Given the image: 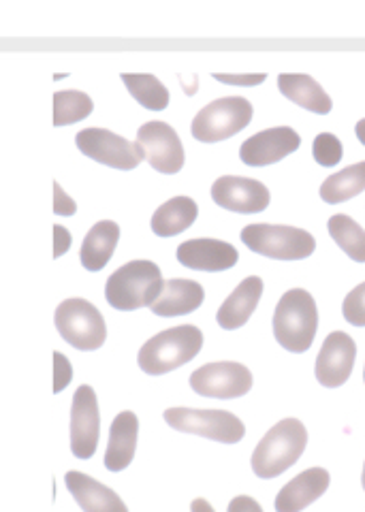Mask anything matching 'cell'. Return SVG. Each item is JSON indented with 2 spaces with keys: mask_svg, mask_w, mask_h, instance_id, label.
Wrapping results in <instances>:
<instances>
[{
  "mask_svg": "<svg viewBox=\"0 0 365 512\" xmlns=\"http://www.w3.org/2000/svg\"><path fill=\"white\" fill-rule=\"evenodd\" d=\"M165 288L163 274L152 261H131L116 269L105 284V299L114 310L152 308Z\"/></svg>",
  "mask_w": 365,
  "mask_h": 512,
  "instance_id": "1",
  "label": "cell"
},
{
  "mask_svg": "<svg viewBox=\"0 0 365 512\" xmlns=\"http://www.w3.org/2000/svg\"><path fill=\"white\" fill-rule=\"evenodd\" d=\"M308 444V431L297 419H284L267 431L263 440L252 453V472L259 478L269 480L295 466L304 455Z\"/></svg>",
  "mask_w": 365,
  "mask_h": 512,
  "instance_id": "2",
  "label": "cell"
},
{
  "mask_svg": "<svg viewBox=\"0 0 365 512\" xmlns=\"http://www.w3.org/2000/svg\"><path fill=\"white\" fill-rule=\"evenodd\" d=\"M274 338L289 352L301 355L312 342L316 329H319V312H316L314 297L304 288L287 291L276 306L274 312Z\"/></svg>",
  "mask_w": 365,
  "mask_h": 512,
  "instance_id": "3",
  "label": "cell"
},
{
  "mask_svg": "<svg viewBox=\"0 0 365 512\" xmlns=\"http://www.w3.org/2000/svg\"><path fill=\"white\" fill-rule=\"evenodd\" d=\"M203 346V333L195 325L161 331L141 346L137 363L148 376H163L193 361Z\"/></svg>",
  "mask_w": 365,
  "mask_h": 512,
  "instance_id": "4",
  "label": "cell"
},
{
  "mask_svg": "<svg viewBox=\"0 0 365 512\" xmlns=\"http://www.w3.org/2000/svg\"><path fill=\"white\" fill-rule=\"evenodd\" d=\"M242 242L252 252L278 261L308 259L316 248L314 237L308 231L284 227V224H248L242 231Z\"/></svg>",
  "mask_w": 365,
  "mask_h": 512,
  "instance_id": "5",
  "label": "cell"
},
{
  "mask_svg": "<svg viewBox=\"0 0 365 512\" xmlns=\"http://www.w3.org/2000/svg\"><path fill=\"white\" fill-rule=\"evenodd\" d=\"M54 323L62 340L77 350H99L107 340L105 318L86 299H67L56 308Z\"/></svg>",
  "mask_w": 365,
  "mask_h": 512,
  "instance_id": "6",
  "label": "cell"
},
{
  "mask_svg": "<svg viewBox=\"0 0 365 512\" xmlns=\"http://www.w3.org/2000/svg\"><path fill=\"white\" fill-rule=\"evenodd\" d=\"M165 423L182 434H195L222 444H237L246 436L244 423L227 410L169 408L165 410Z\"/></svg>",
  "mask_w": 365,
  "mask_h": 512,
  "instance_id": "7",
  "label": "cell"
},
{
  "mask_svg": "<svg viewBox=\"0 0 365 512\" xmlns=\"http://www.w3.org/2000/svg\"><path fill=\"white\" fill-rule=\"evenodd\" d=\"M252 120V105L242 96H225L205 105L193 120L190 133L197 141L216 143L229 139L246 128Z\"/></svg>",
  "mask_w": 365,
  "mask_h": 512,
  "instance_id": "8",
  "label": "cell"
},
{
  "mask_svg": "<svg viewBox=\"0 0 365 512\" xmlns=\"http://www.w3.org/2000/svg\"><path fill=\"white\" fill-rule=\"evenodd\" d=\"M188 382L190 389L203 397L237 399L252 389V374L242 363L218 361L199 367Z\"/></svg>",
  "mask_w": 365,
  "mask_h": 512,
  "instance_id": "9",
  "label": "cell"
},
{
  "mask_svg": "<svg viewBox=\"0 0 365 512\" xmlns=\"http://www.w3.org/2000/svg\"><path fill=\"white\" fill-rule=\"evenodd\" d=\"M75 143L79 152L88 158L120 171L135 169L144 160L137 143L126 141L116 133L105 131V128H84V131L77 133Z\"/></svg>",
  "mask_w": 365,
  "mask_h": 512,
  "instance_id": "10",
  "label": "cell"
},
{
  "mask_svg": "<svg viewBox=\"0 0 365 512\" xmlns=\"http://www.w3.org/2000/svg\"><path fill=\"white\" fill-rule=\"evenodd\" d=\"M135 143L156 171L173 175L184 167L182 141L167 122H146L137 131Z\"/></svg>",
  "mask_w": 365,
  "mask_h": 512,
  "instance_id": "11",
  "label": "cell"
},
{
  "mask_svg": "<svg viewBox=\"0 0 365 512\" xmlns=\"http://www.w3.org/2000/svg\"><path fill=\"white\" fill-rule=\"evenodd\" d=\"M101 431V414L97 393L82 384L73 395L71 408V453L77 459H90L97 451Z\"/></svg>",
  "mask_w": 365,
  "mask_h": 512,
  "instance_id": "12",
  "label": "cell"
},
{
  "mask_svg": "<svg viewBox=\"0 0 365 512\" xmlns=\"http://www.w3.org/2000/svg\"><path fill=\"white\" fill-rule=\"evenodd\" d=\"M357 359V346L353 338L344 331H333L327 335L323 348L316 359V380L327 389H338L351 378Z\"/></svg>",
  "mask_w": 365,
  "mask_h": 512,
  "instance_id": "13",
  "label": "cell"
},
{
  "mask_svg": "<svg viewBox=\"0 0 365 512\" xmlns=\"http://www.w3.org/2000/svg\"><path fill=\"white\" fill-rule=\"evenodd\" d=\"M212 199L216 205L237 214H259L267 210L269 190L263 182L222 175L212 186Z\"/></svg>",
  "mask_w": 365,
  "mask_h": 512,
  "instance_id": "14",
  "label": "cell"
},
{
  "mask_svg": "<svg viewBox=\"0 0 365 512\" xmlns=\"http://www.w3.org/2000/svg\"><path fill=\"white\" fill-rule=\"evenodd\" d=\"M301 146V137L289 126L267 128L257 135L246 139L240 148L242 163L248 167H267L274 165L284 156L293 154Z\"/></svg>",
  "mask_w": 365,
  "mask_h": 512,
  "instance_id": "15",
  "label": "cell"
},
{
  "mask_svg": "<svg viewBox=\"0 0 365 512\" xmlns=\"http://www.w3.org/2000/svg\"><path fill=\"white\" fill-rule=\"evenodd\" d=\"M329 472L323 468H310L297 474L276 495V512H301L325 495L329 489Z\"/></svg>",
  "mask_w": 365,
  "mask_h": 512,
  "instance_id": "16",
  "label": "cell"
},
{
  "mask_svg": "<svg viewBox=\"0 0 365 512\" xmlns=\"http://www.w3.org/2000/svg\"><path fill=\"white\" fill-rule=\"evenodd\" d=\"M176 256L184 267L197 271H225L237 263V250L220 239H188Z\"/></svg>",
  "mask_w": 365,
  "mask_h": 512,
  "instance_id": "17",
  "label": "cell"
},
{
  "mask_svg": "<svg viewBox=\"0 0 365 512\" xmlns=\"http://www.w3.org/2000/svg\"><path fill=\"white\" fill-rule=\"evenodd\" d=\"M139 419L131 410L120 412L109 429V442L105 451V468L109 472H122L131 466L137 451Z\"/></svg>",
  "mask_w": 365,
  "mask_h": 512,
  "instance_id": "18",
  "label": "cell"
},
{
  "mask_svg": "<svg viewBox=\"0 0 365 512\" xmlns=\"http://www.w3.org/2000/svg\"><path fill=\"white\" fill-rule=\"evenodd\" d=\"M65 483L73 500L84 512H129L116 491L84 472H67Z\"/></svg>",
  "mask_w": 365,
  "mask_h": 512,
  "instance_id": "19",
  "label": "cell"
},
{
  "mask_svg": "<svg viewBox=\"0 0 365 512\" xmlns=\"http://www.w3.org/2000/svg\"><path fill=\"white\" fill-rule=\"evenodd\" d=\"M261 297H263V280L259 276L246 278L220 306L216 314L218 325L227 331L240 329L242 325L248 323L252 312L257 310Z\"/></svg>",
  "mask_w": 365,
  "mask_h": 512,
  "instance_id": "20",
  "label": "cell"
},
{
  "mask_svg": "<svg viewBox=\"0 0 365 512\" xmlns=\"http://www.w3.org/2000/svg\"><path fill=\"white\" fill-rule=\"evenodd\" d=\"M205 299L203 286L195 280H184V278H173L165 282V288L161 297L152 303V312L163 318L173 316H184L201 308Z\"/></svg>",
  "mask_w": 365,
  "mask_h": 512,
  "instance_id": "21",
  "label": "cell"
},
{
  "mask_svg": "<svg viewBox=\"0 0 365 512\" xmlns=\"http://www.w3.org/2000/svg\"><path fill=\"white\" fill-rule=\"evenodd\" d=\"M278 88L287 96L289 101L297 103L308 111H314L319 116H327L331 111V99L329 94L321 88L314 77L306 73H282L278 77Z\"/></svg>",
  "mask_w": 365,
  "mask_h": 512,
  "instance_id": "22",
  "label": "cell"
},
{
  "mask_svg": "<svg viewBox=\"0 0 365 512\" xmlns=\"http://www.w3.org/2000/svg\"><path fill=\"white\" fill-rule=\"evenodd\" d=\"M120 239V227L111 220H101L88 231L82 250H79V259L88 271H101L114 254Z\"/></svg>",
  "mask_w": 365,
  "mask_h": 512,
  "instance_id": "23",
  "label": "cell"
},
{
  "mask_svg": "<svg viewBox=\"0 0 365 512\" xmlns=\"http://www.w3.org/2000/svg\"><path fill=\"white\" fill-rule=\"evenodd\" d=\"M199 207L190 197L169 199L165 205L158 207L152 216V231L158 237H173L186 231L197 220Z\"/></svg>",
  "mask_w": 365,
  "mask_h": 512,
  "instance_id": "24",
  "label": "cell"
},
{
  "mask_svg": "<svg viewBox=\"0 0 365 512\" xmlns=\"http://www.w3.org/2000/svg\"><path fill=\"white\" fill-rule=\"evenodd\" d=\"M363 190H365V163H357L329 175L321 186V199L325 203L338 205L361 195Z\"/></svg>",
  "mask_w": 365,
  "mask_h": 512,
  "instance_id": "25",
  "label": "cell"
},
{
  "mask_svg": "<svg viewBox=\"0 0 365 512\" xmlns=\"http://www.w3.org/2000/svg\"><path fill=\"white\" fill-rule=\"evenodd\" d=\"M122 82L133 99L150 111H163L169 105L167 88L150 73H124Z\"/></svg>",
  "mask_w": 365,
  "mask_h": 512,
  "instance_id": "26",
  "label": "cell"
},
{
  "mask_svg": "<svg viewBox=\"0 0 365 512\" xmlns=\"http://www.w3.org/2000/svg\"><path fill=\"white\" fill-rule=\"evenodd\" d=\"M329 235L353 261L365 263V231L346 214H336L329 218Z\"/></svg>",
  "mask_w": 365,
  "mask_h": 512,
  "instance_id": "27",
  "label": "cell"
},
{
  "mask_svg": "<svg viewBox=\"0 0 365 512\" xmlns=\"http://www.w3.org/2000/svg\"><path fill=\"white\" fill-rule=\"evenodd\" d=\"M92 99L86 92L62 90L54 94V126H67L86 120L92 114Z\"/></svg>",
  "mask_w": 365,
  "mask_h": 512,
  "instance_id": "28",
  "label": "cell"
},
{
  "mask_svg": "<svg viewBox=\"0 0 365 512\" xmlns=\"http://www.w3.org/2000/svg\"><path fill=\"white\" fill-rule=\"evenodd\" d=\"M312 154H314L316 163H319L321 167H336L344 154L342 141L331 133H321L319 137H314Z\"/></svg>",
  "mask_w": 365,
  "mask_h": 512,
  "instance_id": "29",
  "label": "cell"
},
{
  "mask_svg": "<svg viewBox=\"0 0 365 512\" xmlns=\"http://www.w3.org/2000/svg\"><path fill=\"white\" fill-rule=\"evenodd\" d=\"M342 314L348 320V325L365 327V282L355 286L353 291L346 295L342 303Z\"/></svg>",
  "mask_w": 365,
  "mask_h": 512,
  "instance_id": "30",
  "label": "cell"
},
{
  "mask_svg": "<svg viewBox=\"0 0 365 512\" xmlns=\"http://www.w3.org/2000/svg\"><path fill=\"white\" fill-rule=\"evenodd\" d=\"M265 73H214V79L220 84L227 86H242V88H250V86H259L265 82Z\"/></svg>",
  "mask_w": 365,
  "mask_h": 512,
  "instance_id": "31",
  "label": "cell"
},
{
  "mask_svg": "<svg viewBox=\"0 0 365 512\" xmlns=\"http://www.w3.org/2000/svg\"><path fill=\"white\" fill-rule=\"evenodd\" d=\"M73 378V367L62 352H54V393H62Z\"/></svg>",
  "mask_w": 365,
  "mask_h": 512,
  "instance_id": "32",
  "label": "cell"
},
{
  "mask_svg": "<svg viewBox=\"0 0 365 512\" xmlns=\"http://www.w3.org/2000/svg\"><path fill=\"white\" fill-rule=\"evenodd\" d=\"M77 210L75 201L67 195L65 188H62L58 182H54V212L58 216H73Z\"/></svg>",
  "mask_w": 365,
  "mask_h": 512,
  "instance_id": "33",
  "label": "cell"
},
{
  "mask_svg": "<svg viewBox=\"0 0 365 512\" xmlns=\"http://www.w3.org/2000/svg\"><path fill=\"white\" fill-rule=\"evenodd\" d=\"M227 512H263V508L255 498H250V495H237V498L229 502Z\"/></svg>",
  "mask_w": 365,
  "mask_h": 512,
  "instance_id": "34",
  "label": "cell"
},
{
  "mask_svg": "<svg viewBox=\"0 0 365 512\" xmlns=\"http://www.w3.org/2000/svg\"><path fill=\"white\" fill-rule=\"evenodd\" d=\"M71 248V233L62 227V224H54V259L65 254Z\"/></svg>",
  "mask_w": 365,
  "mask_h": 512,
  "instance_id": "35",
  "label": "cell"
},
{
  "mask_svg": "<svg viewBox=\"0 0 365 512\" xmlns=\"http://www.w3.org/2000/svg\"><path fill=\"white\" fill-rule=\"evenodd\" d=\"M190 512H216V510L212 508V504L208 500L199 498V500H195L193 504H190Z\"/></svg>",
  "mask_w": 365,
  "mask_h": 512,
  "instance_id": "36",
  "label": "cell"
},
{
  "mask_svg": "<svg viewBox=\"0 0 365 512\" xmlns=\"http://www.w3.org/2000/svg\"><path fill=\"white\" fill-rule=\"evenodd\" d=\"M355 131H357V137H359V141H361V143H363V146H365V118L357 122V126H355Z\"/></svg>",
  "mask_w": 365,
  "mask_h": 512,
  "instance_id": "37",
  "label": "cell"
},
{
  "mask_svg": "<svg viewBox=\"0 0 365 512\" xmlns=\"http://www.w3.org/2000/svg\"><path fill=\"white\" fill-rule=\"evenodd\" d=\"M361 487L365 491V463H363V474H361Z\"/></svg>",
  "mask_w": 365,
  "mask_h": 512,
  "instance_id": "38",
  "label": "cell"
},
{
  "mask_svg": "<svg viewBox=\"0 0 365 512\" xmlns=\"http://www.w3.org/2000/svg\"><path fill=\"white\" fill-rule=\"evenodd\" d=\"M363 380H365V367H363Z\"/></svg>",
  "mask_w": 365,
  "mask_h": 512,
  "instance_id": "39",
  "label": "cell"
}]
</instances>
